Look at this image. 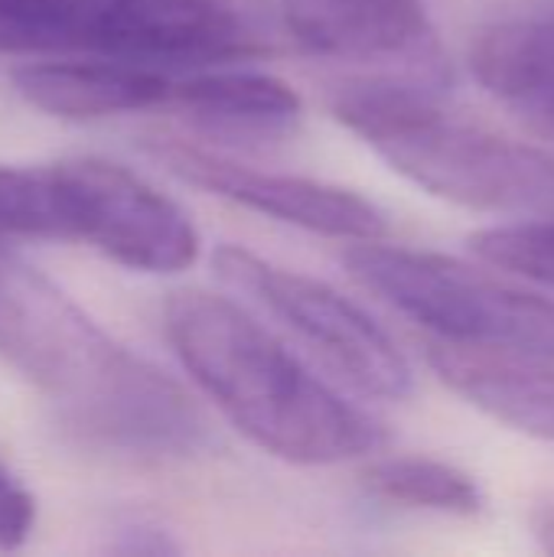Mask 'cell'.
Here are the masks:
<instances>
[{
    "mask_svg": "<svg viewBox=\"0 0 554 557\" xmlns=\"http://www.w3.org/2000/svg\"><path fill=\"white\" fill-rule=\"evenodd\" d=\"M0 52H23V36L7 0H0Z\"/></svg>",
    "mask_w": 554,
    "mask_h": 557,
    "instance_id": "e0dca14e",
    "label": "cell"
},
{
    "mask_svg": "<svg viewBox=\"0 0 554 557\" xmlns=\"http://www.w3.org/2000/svg\"><path fill=\"white\" fill-rule=\"evenodd\" d=\"M470 251L496 271L554 290V212L480 228L470 235Z\"/></svg>",
    "mask_w": 554,
    "mask_h": 557,
    "instance_id": "5bb4252c",
    "label": "cell"
},
{
    "mask_svg": "<svg viewBox=\"0 0 554 557\" xmlns=\"http://www.w3.org/2000/svg\"><path fill=\"white\" fill-rule=\"evenodd\" d=\"M291 36L327 59L415 62L434 52L424 0H281Z\"/></svg>",
    "mask_w": 554,
    "mask_h": 557,
    "instance_id": "ba28073f",
    "label": "cell"
},
{
    "mask_svg": "<svg viewBox=\"0 0 554 557\" xmlns=\"http://www.w3.org/2000/svg\"><path fill=\"white\" fill-rule=\"evenodd\" d=\"M366 490L402 509H424L438 516L470 519L483 509L480 483L454 463L431 457H385L366 467Z\"/></svg>",
    "mask_w": 554,
    "mask_h": 557,
    "instance_id": "4fadbf2b",
    "label": "cell"
},
{
    "mask_svg": "<svg viewBox=\"0 0 554 557\" xmlns=\"http://www.w3.org/2000/svg\"><path fill=\"white\" fill-rule=\"evenodd\" d=\"M0 359L85 441L134 457H186L206 444L193 398L114 343L62 287L0 242Z\"/></svg>",
    "mask_w": 554,
    "mask_h": 557,
    "instance_id": "6da1fadb",
    "label": "cell"
},
{
    "mask_svg": "<svg viewBox=\"0 0 554 557\" xmlns=\"http://www.w3.org/2000/svg\"><path fill=\"white\" fill-rule=\"evenodd\" d=\"M212 268L225 287L297 333L362 395L385 401L411 395L415 372L395 339L330 284L287 271L238 245H222L212 255Z\"/></svg>",
    "mask_w": 554,
    "mask_h": 557,
    "instance_id": "5b68a950",
    "label": "cell"
},
{
    "mask_svg": "<svg viewBox=\"0 0 554 557\" xmlns=\"http://www.w3.org/2000/svg\"><path fill=\"white\" fill-rule=\"evenodd\" d=\"M346 268L441 343L554 359V300L438 251L356 242Z\"/></svg>",
    "mask_w": 554,
    "mask_h": 557,
    "instance_id": "277c9868",
    "label": "cell"
},
{
    "mask_svg": "<svg viewBox=\"0 0 554 557\" xmlns=\"http://www.w3.org/2000/svg\"><path fill=\"white\" fill-rule=\"evenodd\" d=\"M470 65L490 95L554 140V0L493 16L473 39Z\"/></svg>",
    "mask_w": 554,
    "mask_h": 557,
    "instance_id": "9c48e42d",
    "label": "cell"
},
{
    "mask_svg": "<svg viewBox=\"0 0 554 557\" xmlns=\"http://www.w3.org/2000/svg\"><path fill=\"white\" fill-rule=\"evenodd\" d=\"M333 114L395 173L444 202L513 219L554 212L552 153L444 111L418 85H349Z\"/></svg>",
    "mask_w": 554,
    "mask_h": 557,
    "instance_id": "3957f363",
    "label": "cell"
},
{
    "mask_svg": "<svg viewBox=\"0 0 554 557\" xmlns=\"http://www.w3.org/2000/svg\"><path fill=\"white\" fill-rule=\"evenodd\" d=\"M62 242H85L104 258L144 271L176 274L196 264L193 219L147 180L98 157L52 163Z\"/></svg>",
    "mask_w": 554,
    "mask_h": 557,
    "instance_id": "8992f818",
    "label": "cell"
},
{
    "mask_svg": "<svg viewBox=\"0 0 554 557\" xmlns=\"http://www.w3.org/2000/svg\"><path fill=\"white\" fill-rule=\"evenodd\" d=\"M10 82L36 111L65 121L147 111L167 104L173 95V78L167 72L104 55L26 62L10 72Z\"/></svg>",
    "mask_w": 554,
    "mask_h": 557,
    "instance_id": "30bf717a",
    "label": "cell"
},
{
    "mask_svg": "<svg viewBox=\"0 0 554 557\" xmlns=\"http://www.w3.org/2000/svg\"><path fill=\"white\" fill-rule=\"evenodd\" d=\"M147 153L183 183L278 222L346 242H376L389 235L385 212L346 186L294 173H268L176 137L150 140Z\"/></svg>",
    "mask_w": 554,
    "mask_h": 557,
    "instance_id": "52a82bcc",
    "label": "cell"
},
{
    "mask_svg": "<svg viewBox=\"0 0 554 557\" xmlns=\"http://www.w3.org/2000/svg\"><path fill=\"white\" fill-rule=\"evenodd\" d=\"M170 101L202 127L232 134H278L294 127L304 111L294 85L245 69L199 72L173 82Z\"/></svg>",
    "mask_w": 554,
    "mask_h": 557,
    "instance_id": "7c38bea8",
    "label": "cell"
},
{
    "mask_svg": "<svg viewBox=\"0 0 554 557\" xmlns=\"http://www.w3.org/2000/svg\"><path fill=\"white\" fill-rule=\"evenodd\" d=\"M163 323L202 395L271 457L330 467L385 447L382 424L320 382L242 304L209 290H176Z\"/></svg>",
    "mask_w": 554,
    "mask_h": 557,
    "instance_id": "7a4b0ae2",
    "label": "cell"
},
{
    "mask_svg": "<svg viewBox=\"0 0 554 557\" xmlns=\"http://www.w3.org/2000/svg\"><path fill=\"white\" fill-rule=\"evenodd\" d=\"M36 525V499L0 463V552L20 548Z\"/></svg>",
    "mask_w": 554,
    "mask_h": 557,
    "instance_id": "9a60e30c",
    "label": "cell"
},
{
    "mask_svg": "<svg viewBox=\"0 0 554 557\" xmlns=\"http://www.w3.org/2000/svg\"><path fill=\"white\" fill-rule=\"evenodd\" d=\"M428 362L438 379L473 408L522 434L554 441V366L535 356H503L434 343Z\"/></svg>",
    "mask_w": 554,
    "mask_h": 557,
    "instance_id": "8fae6325",
    "label": "cell"
},
{
    "mask_svg": "<svg viewBox=\"0 0 554 557\" xmlns=\"http://www.w3.org/2000/svg\"><path fill=\"white\" fill-rule=\"evenodd\" d=\"M532 535H535V542L549 555H554V496L545 499L542 506H535V512H532Z\"/></svg>",
    "mask_w": 554,
    "mask_h": 557,
    "instance_id": "2e32d148",
    "label": "cell"
}]
</instances>
